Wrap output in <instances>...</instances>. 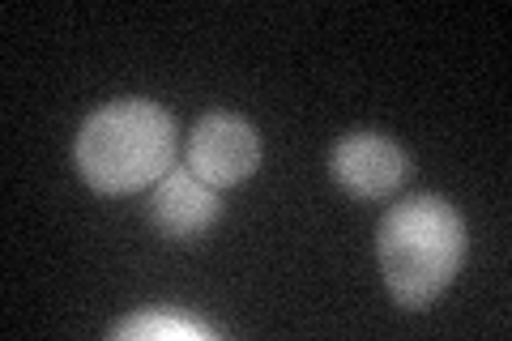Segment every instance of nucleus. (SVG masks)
<instances>
[{
  "label": "nucleus",
  "mask_w": 512,
  "mask_h": 341,
  "mask_svg": "<svg viewBox=\"0 0 512 341\" xmlns=\"http://www.w3.org/2000/svg\"><path fill=\"white\" fill-rule=\"evenodd\" d=\"M380 269L397 307L423 312L436 303L466 261V222L444 197H406L380 222Z\"/></svg>",
  "instance_id": "1"
},
{
  "label": "nucleus",
  "mask_w": 512,
  "mask_h": 341,
  "mask_svg": "<svg viewBox=\"0 0 512 341\" xmlns=\"http://www.w3.org/2000/svg\"><path fill=\"white\" fill-rule=\"evenodd\" d=\"M111 337H214V329H205L197 320H184V316H163V312H146V316H133V320H120L111 324Z\"/></svg>",
  "instance_id": "6"
},
{
  "label": "nucleus",
  "mask_w": 512,
  "mask_h": 341,
  "mask_svg": "<svg viewBox=\"0 0 512 341\" xmlns=\"http://www.w3.org/2000/svg\"><path fill=\"white\" fill-rule=\"evenodd\" d=\"M329 171L350 197H363V201H380V197H393L397 188L406 184V154L397 150L389 137H376V133H350L333 145L329 154Z\"/></svg>",
  "instance_id": "4"
},
{
  "label": "nucleus",
  "mask_w": 512,
  "mask_h": 341,
  "mask_svg": "<svg viewBox=\"0 0 512 341\" xmlns=\"http://www.w3.org/2000/svg\"><path fill=\"white\" fill-rule=\"evenodd\" d=\"M222 188L205 184L192 167H171L163 180L154 184L150 197V222L175 243H192L205 235L222 218Z\"/></svg>",
  "instance_id": "5"
},
{
  "label": "nucleus",
  "mask_w": 512,
  "mask_h": 341,
  "mask_svg": "<svg viewBox=\"0 0 512 341\" xmlns=\"http://www.w3.org/2000/svg\"><path fill=\"white\" fill-rule=\"evenodd\" d=\"M77 171L94 192L128 197L154 188L175 162V120L150 99L99 107L77 133Z\"/></svg>",
  "instance_id": "2"
},
{
  "label": "nucleus",
  "mask_w": 512,
  "mask_h": 341,
  "mask_svg": "<svg viewBox=\"0 0 512 341\" xmlns=\"http://www.w3.org/2000/svg\"><path fill=\"white\" fill-rule=\"evenodd\" d=\"M188 167L214 188L244 184L261 167V133L231 111H210L201 116L188 137Z\"/></svg>",
  "instance_id": "3"
}]
</instances>
